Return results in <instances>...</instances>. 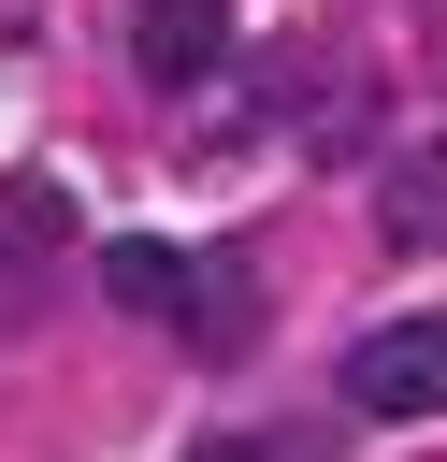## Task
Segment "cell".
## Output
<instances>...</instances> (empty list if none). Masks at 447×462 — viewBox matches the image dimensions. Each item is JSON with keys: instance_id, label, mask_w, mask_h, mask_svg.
<instances>
[{"instance_id": "6da1fadb", "label": "cell", "mask_w": 447, "mask_h": 462, "mask_svg": "<svg viewBox=\"0 0 447 462\" xmlns=\"http://www.w3.org/2000/svg\"><path fill=\"white\" fill-rule=\"evenodd\" d=\"M346 419H447V318L346 332Z\"/></svg>"}, {"instance_id": "7a4b0ae2", "label": "cell", "mask_w": 447, "mask_h": 462, "mask_svg": "<svg viewBox=\"0 0 447 462\" xmlns=\"http://www.w3.org/2000/svg\"><path fill=\"white\" fill-rule=\"evenodd\" d=\"M72 231H87V217L58 202V173H0V318H43Z\"/></svg>"}, {"instance_id": "3957f363", "label": "cell", "mask_w": 447, "mask_h": 462, "mask_svg": "<svg viewBox=\"0 0 447 462\" xmlns=\"http://www.w3.org/2000/svg\"><path fill=\"white\" fill-rule=\"evenodd\" d=\"M130 72H144L159 101H202V87L231 72V0H144V14H130Z\"/></svg>"}, {"instance_id": "277c9868", "label": "cell", "mask_w": 447, "mask_h": 462, "mask_svg": "<svg viewBox=\"0 0 447 462\" xmlns=\"http://www.w3.org/2000/svg\"><path fill=\"white\" fill-rule=\"evenodd\" d=\"M173 346H202V361H245V346H260V260H245V245L187 260V303H173Z\"/></svg>"}, {"instance_id": "5b68a950", "label": "cell", "mask_w": 447, "mask_h": 462, "mask_svg": "<svg viewBox=\"0 0 447 462\" xmlns=\"http://www.w3.org/2000/svg\"><path fill=\"white\" fill-rule=\"evenodd\" d=\"M375 231H389V245H433V231H447V144H404V159L375 173Z\"/></svg>"}, {"instance_id": "8992f818", "label": "cell", "mask_w": 447, "mask_h": 462, "mask_svg": "<svg viewBox=\"0 0 447 462\" xmlns=\"http://www.w3.org/2000/svg\"><path fill=\"white\" fill-rule=\"evenodd\" d=\"M101 303H115V318H173V303H187V260H173V245H144V231H130V245H101Z\"/></svg>"}, {"instance_id": "52a82bcc", "label": "cell", "mask_w": 447, "mask_h": 462, "mask_svg": "<svg viewBox=\"0 0 447 462\" xmlns=\"http://www.w3.org/2000/svg\"><path fill=\"white\" fill-rule=\"evenodd\" d=\"M202 462H303V448H288V433H216Z\"/></svg>"}]
</instances>
